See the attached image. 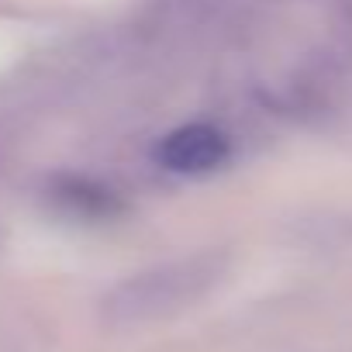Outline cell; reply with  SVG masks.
Returning a JSON list of instances; mask_svg holds the SVG:
<instances>
[{
  "instance_id": "cell-2",
  "label": "cell",
  "mask_w": 352,
  "mask_h": 352,
  "mask_svg": "<svg viewBox=\"0 0 352 352\" xmlns=\"http://www.w3.org/2000/svg\"><path fill=\"white\" fill-rule=\"evenodd\" d=\"M232 159V142L221 128L194 121L173 128L159 145H155V162L169 173L180 176H204L221 169Z\"/></svg>"
},
{
  "instance_id": "cell-1",
  "label": "cell",
  "mask_w": 352,
  "mask_h": 352,
  "mask_svg": "<svg viewBox=\"0 0 352 352\" xmlns=\"http://www.w3.org/2000/svg\"><path fill=\"white\" fill-rule=\"evenodd\" d=\"M221 276L218 252H197L142 273H131L104 297V318L118 328L155 324L194 307Z\"/></svg>"
},
{
  "instance_id": "cell-3",
  "label": "cell",
  "mask_w": 352,
  "mask_h": 352,
  "mask_svg": "<svg viewBox=\"0 0 352 352\" xmlns=\"http://www.w3.org/2000/svg\"><path fill=\"white\" fill-rule=\"evenodd\" d=\"M63 197H66L73 208L87 211V214H94V211H111V194H107V190H100V187L80 184V180H73V184L63 190Z\"/></svg>"
}]
</instances>
